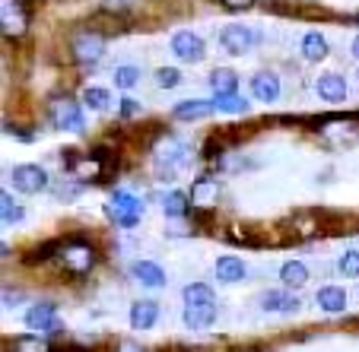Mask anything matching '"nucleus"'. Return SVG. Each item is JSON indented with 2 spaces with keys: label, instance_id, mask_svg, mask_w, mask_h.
<instances>
[{
  "label": "nucleus",
  "instance_id": "nucleus-8",
  "mask_svg": "<svg viewBox=\"0 0 359 352\" xmlns=\"http://www.w3.org/2000/svg\"><path fill=\"white\" fill-rule=\"evenodd\" d=\"M10 181L20 194H41L48 188V171L41 165H16L10 171Z\"/></svg>",
  "mask_w": 359,
  "mask_h": 352
},
{
  "label": "nucleus",
  "instance_id": "nucleus-20",
  "mask_svg": "<svg viewBox=\"0 0 359 352\" xmlns=\"http://www.w3.org/2000/svg\"><path fill=\"white\" fill-rule=\"evenodd\" d=\"M318 305H321V311H327V314L346 311V292L340 289V286H325V289L318 292Z\"/></svg>",
  "mask_w": 359,
  "mask_h": 352
},
{
  "label": "nucleus",
  "instance_id": "nucleus-27",
  "mask_svg": "<svg viewBox=\"0 0 359 352\" xmlns=\"http://www.w3.org/2000/svg\"><path fill=\"white\" fill-rule=\"evenodd\" d=\"M188 206H191V200L182 194V190H172V194H165V197H163V210L169 213L172 219L184 216V213H188Z\"/></svg>",
  "mask_w": 359,
  "mask_h": 352
},
{
  "label": "nucleus",
  "instance_id": "nucleus-26",
  "mask_svg": "<svg viewBox=\"0 0 359 352\" xmlns=\"http://www.w3.org/2000/svg\"><path fill=\"white\" fill-rule=\"evenodd\" d=\"M251 105L248 99H245L242 92H229V95H217V111H223V115H245Z\"/></svg>",
  "mask_w": 359,
  "mask_h": 352
},
{
  "label": "nucleus",
  "instance_id": "nucleus-39",
  "mask_svg": "<svg viewBox=\"0 0 359 352\" xmlns=\"http://www.w3.org/2000/svg\"><path fill=\"white\" fill-rule=\"evenodd\" d=\"M356 22H359V16H356Z\"/></svg>",
  "mask_w": 359,
  "mask_h": 352
},
{
  "label": "nucleus",
  "instance_id": "nucleus-16",
  "mask_svg": "<svg viewBox=\"0 0 359 352\" xmlns=\"http://www.w3.org/2000/svg\"><path fill=\"white\" fill-rule=\"evenodd\" d=\"M251 95H255V102H277L280 99V76H273V73L251 76Z\"/></svg>",
  "mask_w": 359,
  "mask_h": 352
},
{
  "label": "nucleus",
  "instance_id": "nucleus-23",
  "mask_svg": "<svg viewBox=\"0 0 359 352\" xmlns=\"http://www.w3.org/2000/svg\"><path fill=\"white\" fill-rule=\"evenodd\" d=\"M67 169L74 171L76 178H83V181H93V178H99L102 165L95 162L93 156H67Z\"/></svg>",
  "mask_w": 359,
  "mask_h": 352
},
{
  "label": "nucleus",
  "instance_id": "nucleus-10",
  "mask_svg": "<svg viewBox=\"0 0 359 352\" xmlns=\"http://www.w3.org/2000/svg\"><path fill=\"white\" fill-rule=\"evenodd\" d=\"M0 22H4V35L16 38V35H22V32L29 29V13L22 10L20 0H10V3H4V13H0Z\"/></svg>",
  "mask_w": 359,
  "mask_h": 352
},
{
  "label": "nucleus",
  "instance_id": "nucleus-7",
  "mask_svg": "<svg viewBox=\"0 0 359 352\" xmlns=\"http://www.w3.org/2000/svg\"><path fill=\"white\" fill-rule=\"evenodd\" d=\"M203 38L197 32H191V29H182V32L172 35V55L178 57V61L184 64H201L203 61Z\"/></svg>",
  "mask_w": 359,
  "mask_h": 352
},
{
  "label": "nucleus",
  "instance_id": "nucleus-22",
  "mask_svg": "<svg viewBox=\"0 0 359 352\" xmlns=\"http://www.w3.org/2000/svg\"><path fill=\"white\" fill-rule=\"evenodd\" d=\"M302 57L305 61H325L327 57V41L321 32H305L302 35Z\"/></svg>",
  "mask_w": 359,
  "mask_h": 352
},
{
  "label": "nucleus",
  "instance_id": "nucleus-1",
  "mask_svg": "<svg viewBox=\"0 0 359 352\" xmlns=\"http://www.w3.org/2000/svg\"><path fill=\"white\" fill-rule=\"evenodd\" d=\"M105 213L111 216V223H118V225H124V229H130V225L140 223L143 204H140V197L128 194V190H115V194L109 197V204H105Z\"/></svg>",
  "mask_w": 359,
  "mask_h": 352
},
{
  "label": "nucleus",
  "instance_id": "nucleus-2",
  "mask_svg": "<svg viewBox=\"0 0 359 352\" xmlns=\"http://www.w3.org/2000/svg\"><path fill=\"white\" fill-rule=\"evenodd\" d=\"M153 159H156V165H159V171H175L178 165L188 159V143L184 140H178L175 134H165L163 140L156 143V149H153Z\"/></svg>",
  "mask_w": 359,
  "mask_h": 352
},
{
  "label": "nucleus",
  "instance_id": "nucleus-15",
  "mask_svg": "<svg viewBox=\"0 0 359 352\" xmlns=\"http://www.w3.org/2000/svg\"><path fill=\"white\" fill-rule=\"evenodd\" d=\"M217 111V102H207V99H188V102H178L172 108V115L182 118V121H201V118H210Z\"/></svg>",
  "mask_w": 359,
  "mask_h": 352
},
{
  "label": "nucleus",
  "instance_id": "nucleus-32",
  "mask_svg": "<svg viewBox=\"0 0 359 352\" xmlns=\"http://www.w3.org/2000/svg\"><path fill=\"white\" fill-rule=\"evenodd\" d=\"M178 83H182V73H178L175 67H159L156 70V86L159 89H175Z\"/></svg>",
  "mask_w": 359,
  "mask_h": 352
},
{
  "label": "nucleus",
  "instance_id": "nucleus-33",
  "mask_svg": "<svg viewBox=\"0 0 359 352\" xmlns=\"http://www.w3.org/2000/svg\"><path fill=\"white\" fill-rule=\"evenodd\" d=\"M340 273L344 276H359V251H346V254H340Z\"/></svg>",
  "mask_w": 359,
  "mask_h": 352
},
{
  "label": "nucleus",
  "instance_id": "nucleus-19",
  "mask_svg": "<svg viewBox=\"0 0 359 352\" xmlns=\"http://www.w3.org/2000/svg\"><path fill=\"white\" fill-rule=\"evenodd\" d=\"M280 279H283L286 289H302V286L309 283V267H305L302 260H286V264L280 267Z\"/></svg>",
  "mask_w": 359,
  "mask_h": 352
},
{
  "label": "nucleus",
  "instance_id": "nucleus-37",
  "mask_svg": "<svg viewBox=\"0 0 359 352\" xmlns=\"http://www.w3.org/2000/svg\"><path fill=\"white\" fill-rule=\"evenodd\" d=\"M118 352H147V349H143V346H137V343H130V339H128V343L118 346Z\"/></svg>",
  "mask_w": 359,
  "mask_h": 352
},
{
  "label": "nucleus",
  "instance_id": "nucleus-35",
  "mask_svg": "<svg viewBox=\"0 0 359 352\" xmlns=\"http://www.w3.org/2000/svg\"><path fill=\"white\" fill-rule=\"evenodd\" d=\"M137 111H140V102H134V99H121V118H134Z\"/></svg>",
  "mask_w": 359,
  "mask_h": 352
},
{
  "label": "nucleus",
  "instance_id": "nucleus-36",
  "mask_svg": "<svg viewBox=\"0 0 359 352\" xmlns=\"http://www.w3.org/2000/svg\"><path fill=\"white\" fill-rule=\"evenodd\" d=\"M255 0H223V7H229V10H248Z\"/></svg>",
  "mask_w": 359,
  "mask_h": 352
},
{
  "label": "nucleus",
  "instance_id": "nucleus-28",
  "mask_svg": "<svg viewBox=\"0 0 359 352\" xmlns=\"http://www.w3.org/2000/svg\"><path fill=\"white\" fill-rule=\"evenodd\" d=\"M83 102H86V108H93V111H105L111 102V95L99 86H89V89H83Z\"/></svg>",
  "mask_w": 359,
  "mask_h": 352
},
{
  "label": "nucleus",
  "instance_id": "nucleus-6",
  "mask_svg": "<svg viewBox=\"0 0 359 352\" xmlns=\"http://www.w3.org/2000/svg\"><path fill=\"white\" fill-rule=\"evenodd\" d=\"M258 41H261V32H255L248 26H223V32H219V48L226 55H236V57L248 55Z\"/></svg>",
  "mask_w": 359,
  "mask_h": 352
},
{
  "label": "nucleus",
  "instance_id": "nucleus-17",
  "mask_svg": "<svg viewBox=\"0 0 359 352\" xmlns=\"http://www.w3.org/2000/svg\"><path fill=\"white\" fill-rule=\"evenodd\" d=\"M156 318H159V305L149 302V298H140V302L130 305V327L134 330H149V327L156 324Z\"/></svg>",
  "mask_w": 359,
  "mask_h": 352
},
{
  "label": "nucleus",
  "instance_id": "nucleus-25",
  "mask_svg": "<svg viewBox=\"0 0 359 352\" xmlns=\"http://www.w3.org/2000/svg\"><path fill=\"white\" fill-rule=\"evenodd\" d=\"M210 89L213 95H229V92H238V76L232 73V70L219 67L210 73Z\"/></svg>",
  "mask_w": 359,
  "mask_h": 352
},
{
  "label": "nucleus",
  "instance_id": "nucleus-3",
  "mask_svg": "<svg viewBox=\"0 0 359 352\" xmlns=\"http://www.w3.org/2000/svg\"><path fill=\"white\" fill-rule=\"evenodd\" d=\"M48 118H51L55 127L70 130V134H80L83 130V108H80V102H74V99H67V95H61V99L51 102Z\"/></svg>",
  "mask_w": 359,
  "mask_h": 352
},
{
  "label": "nucleus",
  "instance_id": "nucleus-13",
  "mask_svg": "<svg viewBox=\"0 0 359 352\" xmlns=\"http://www.w3.org/2000/svg\"><path fill=\"white\" fill-rule=\"evenodd\" d=\"M261 308H264V311H277V314H292V311H299V298L292 295V292L271 289L261 295Z\"/></svg>",
  "mask_w": 359,
  "mask_h": 352
},
{
  "label": "nucleus",
  "instance_id": "nucleus-30",
  "mask_svg": "<svg viewBox=\"0 0 359 352\" xmlns=\"http://www.w3.org/2000/svg\"><path fill=\"white\" fill-rule=\"evenodd\" d=\"M0 219H4V225H10V223H20V219H22V210H20V206H16V200L7 194V190L0 194Z\"/></svg>",
  "mask_w": 359,
  "mask_h": 352
},
{
  "label": "nucleus",
  "instance_id": "nucleus-9",
  "mask_svg": "<svg viewBox=\"0 0 359 352\" xmlns=\"http://www.w3.org/2000/svg\"><path fill=\"white\" fill-rule=\"evenodd\" d=\"M26 324L39 333H57V311L51 302H39L26 311Z\"/></svg>",
  "mask_w": 359,
  "mask_h": 352
},
{
  "label": "nucleus",
  "instance_id": "nucleus-18",
  "mask_svg": "<svg viewBox=\"0 0 359 352\" xmlns=\"http://www.w3.org/2000/svg\"><path fill=\"white\" fill-rule=\"evenodd\" d=\"M217 321V305H184V327L188 330H207Z\"/></svg>",
  "mask_w": 359,
  "mask_h": 352
},
{
  "label": "nucleus",
  "instance_id": "nucleus-34",
  "mask_svg": "<svg viewBox=\"0 0 359 352\" xmlns=\"http://www.w3.org/2000/svg\"><path fill=\"white\" fill-rule=\"evenodd\" d=\"M134 7V0H102V10H109V13H128Z\"/></svg>",
  "mask_w": 359,
  "mask_h": 352
},
{
  "label": "nucleus",
  "instance_id": "nucleus-29",
  "mask_svg": "<svg viewBox=\"0 0 359 352\" xmlns=\"http://www.w3.org/2000/svg\"><path fill=\"white\" fill-rule=\"evenodd\" d=\"M13 352H51V346H48L41 337L29 333V337H16L13 339Z\"/></svg>",
  "mask_w": 359,
  "mask_h": 352
},
{
  "label": "nucleus",
  "instance_id": "nucleus-11",
  "mask_svg": "<svg viewBox=\"0 0 359 352\" xmlns=\"http://www.w3.org/2000/svg\"><path fill=\"white\" fill-rule=\"evenodd\" d=\"M217 197H219V184L213 181V178H197L194 184H191V206H197V210H207V206L217 204Z\"/></svg>",
  "mask_w": 359,
  "mask_h": 352
},
{
  "label": "nucleus",
  "instance_id": "nucleus-21",
  "mask_svg": "<svg viewBox=\"0 0 359 352\" xmlns=\"http://www.w3.org/2000/svg\"><path fill=\"white\" fill-rule=\"evenodd\" d=\"M217 279L219 283H238V279H245V264L232 254H223L217 260Z\"/></svg>",
  "mask_w": 359,
  "mask_h": 352
},
{
  "label": "nucleus",
  "instance_id": "nucleus-31",
  "mask_svg": "<svg viewBox=\"0 0 359 352\" xmlns=\"http://www.w3.org/2000/svg\"><path fill=\"white\" fill-rule=\"evenodd\" d=\"M140 83V67H130V64H121V67L115 70V86L121 89H130Z\"/></svg>",
  "mask_w": 359,
  "mask_h": 352
},
{
  "label": "nucleus",
  "instance_id": "nucleus-24",
  "mask_svg": "<svg viewBox=\"0 0 359 352\" xmlns=\"http://www.w3.org/2000/svg\"><path fill=\"white\" fill-rule=\"evenodd\" d=\"M184 305H217V295H213V289L207 283H191L184 286Z\"/></svg>",
  "mask_w": 359,
  "mask_h": 352
},
{
  "label": "nucleus",
  "instance_id": "nucleus-38",
  "mask_svg": "<svg viewBox=\"0 0 359 352\" xmlns=\"http://www.w3.org/2000/svg\"><path fill=\"white\" fill-rule=\"evenodd\" d=\"M350 48H353V57H356V61H359V35H356V38H353V45H350Z\"/></svg>",
  "mask_w": 359,
  "mask_h": 352
},
{
  "label": "nucleus",
  "instance_id": "nucleus-4",
  "mask_svg": "<svg viewBox=\"0 0 359 352\" xmlns=\"http://www.w3.org/2000/svg\"><path fill=\"white\" fill-rule=\"evenodd\" d=\"M61 264L67 273H74V276H83V273H89L95 267V248L86 241H70L61 248Z\"/></svg>",
  "mask_w": 359,
  "mask_h": 352
},
{
  "label": "nucleus",
  "instance_id": "nucleus-5",
  "mask_svg": "<svg viewBox=\"0 0 359 352\" xmlns=\"http://www.w3.org/2000/svg\"><path fill=\"white\" fill-rule=\"evenodd\" d=\"M70 55H74L76 64H95L102 55H105V38L93 29H83L70 38Z\"/></svg>",
  "mask_w": 359,
  "mask_h": 352
},
{
  "label": "nucleus",
  "instance_id": "nucleus-12",
  "mask_svg": "<svg viewBox=\"0 0 359 352\" xmlns=\"http://www.w3.org/2000/svg\"><path fill=\"white\" fill-rule=\"evenodd\" d=\"M315 89H318V95L331 105H340L346 99V80L340 73H321L318 83H315Z\"/></svg>",
  "mask_w": 359,
  "mask_h": 352
},
{
  "label": "nucleus",
  "instance_id": "nucleus-14",
  "mask_svg": "<svg viewBox=\"0 0 359 352\" xmlns=\"http://www.w3.org/2000/svg\"><path fill=\"white\" fill-rule=\"evenodd\" d=\"M130 273H134L137 283L147 286V289H163L165 286V270L159 264H153V260H137V264L130 267Z\"/></svg>",
  "mask_w": 359,
  "mask_h": 352
}]
</instances>
